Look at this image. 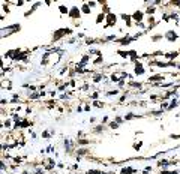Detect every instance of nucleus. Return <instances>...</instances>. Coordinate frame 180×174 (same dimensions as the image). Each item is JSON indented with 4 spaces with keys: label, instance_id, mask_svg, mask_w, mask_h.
I'll list each match as a JSON object with an SVG mask.
<instances>
[{
    "label": "nucleus",
    "instance_id": "obj_17",
    "mask_svg": "<svg viewBox=\"0 0 180 174\" xmlns=\"http://www.w3.org/2000/svg\"><path fill=\"white\" fill-rule=\"evenodd\" d=\"M39 6H42V2H35L33 5H32V8H30L29 11H26V12H24V18H29L30 15H33L35 11H36V9H38Z\"/></svg>",
    "mask_w": 180,
    "mask_h": 174
},
{
    "label": "nucleus",
    "instance_id": "obj_16",
    "mask_svg": "<svg viewBox=\"0 0 180 174\" xmlns=\"http://www.w3.org/2000/svg\"><path fill=\"white\" fill-rule=\"evenodd\" d=\"M120 93H122V90H120V89L114 87V89H110V90H105L104 96H105V98H117Z\"/></svg>",
    "mask_w": 180,
    "mask_h": 174
},
{
    "label": "nucleus",
    "instance_id": "obj_33",
    "mask_svg": "<svg viewBox=\"0 0 180 174\" xmlns=\"http://www.w3.org/2000/svg\"><path fill=\"white\" fill-rule=\"evenodd\" d=\"M87 54L89 56H102V51L99 50V48H89V51H87Z\"/></svg>",
    "mask_w": 180,
    "mask_h": 174
},
{
    "label": "nucleus",
    "instance_id": "obj_49",
    "mask_svg": "<svg viewBox=\"0 0 180 174\" xmlns=\"http://www.w3.org/2000/svg\"><path fill=\"white\" fill-rule=\"evenodd\" d=\"M104 171L102 170H89V171H86V174H102Z\"/></svg>",
    "mask_w": 180,
    "mask_h": 174
},
{
    "label": "nucleus",
    "instance_id": "obj_32",
    "mask_svg": "<svg viewBox=\"0 0 180 174\" xmlns=\"http://www.w3.org/2000/svg\"><path fill=\"white\" fill-rule=\"evenodd\" d=\"M105 20H107V15H105L104 12H99V14L96 15V21H95V23H96V24H102V23H105Z\"/></svg>",
    "mask_w": 180,
    "mask_h": 174
},
{
    "label": "nucleus",
    "instance_id": "obj_41",
    "mask_svg": "<svg viewBox=\"0 0 180 174\" xmlns=\"http://www.w3.org/2000/svg\"><path fill=\"white\" fill-rule=\"evenodd\" d=\"M112 120H114V122H116V123H119V125H120V126H122V125H123L125 122H126V120H125V117H123V116H119V114H117V116L114 117V119H112Z\"/></svg>",
    "mask_w": 180,
    "mask_h": 174
},
{
    "label": "nucleus",
    "instance_id": "obj_19",
    "mask_svg": "<svg viewBox=\"0 0 180 174\" xmlns=\"http://www.w3.org/2000/svg\"><path fill=\"white\" fill-rule=\"evenodd\" d=\"M105 129H107V126H105V125H102V123H98V125H95V126H93V131H92V134H93V135H102Z\"/></svg>",
    "mask_w": 180,
    "mask_h": 174
},
{
    "label": "nucleus",
    "instance_id": "obj_21",
    "mask_svg": "<svg viewBox=\"0 0 180 174\" xmlns=\"http://www.w3.org/2000/svg\"><path fill=\"white\" fill-rule=\"evenodd\" d=\"M140 54L135 51V50H129V62H132V63H137V62H140Z\"/></svg>",
    "mask_w": 180,
    "mask_h": 174
},
{
    "label": "nucleus",
    "instance_id": "obj_50",
    "mask_svg": "<svg viewBox=\"0 0 180 174\" xmlns=\"http://www.w3.org/2000/svg\"><path fill=\"white\" fill-rule=\"evenodd\" d=\"M24 111H26V116H29V114H32L33 108H32V107H26V108H24Z\"/></svg>",
    "mask_w": 180,
    "mask_h": 174
},
{
    "label": "nucleus",
    "instance_id": "obj_57",
    "mask_svg": "<svg viewBox=\"0 0 180 174\" xmlns=\"http://www.w3.org/2000/svg\"><path fill=\"white\" fill-rule=\"evenodd\" d=\"M56 110H57V111H59V113H63V111H65V108H63L62 105H59V107H57Z\"/></svg>",
    "mask_w": 180,
    "mask_h": 174
},
{
    "label": "nucleus",
    "instance_id": "obj_30",
    "mask_svg": "<svg viewBox=\"0 0 180 174\" xmlns=\"http://www.w3.org/2000/svg\"><path fill=\"white\" fill-rule=\"evenodd\" d=\"M9 5H11V2H5V0H2V12H3V15L6 14H9L11 9H9Z\"/></svg>",
    "mask_w": 180,
    "mask_h": 174
},
{
    "label": "nucleus",
    "instance_id": "obj_59",
    "mask_svg": "<svg viewBox=\"0 0 180 174\" xmlns=\"http://www.w3.org/2000/svg\"><path fill=\"white\" fill-rule=\"evenodd\" d=\"M177 98H179V99H180V90H179V95H177Z\"/></svg>",
    "mask_w": 180,
    "mask_h": 174
},
{
    "label": "nucleus",
    "instance_id": "obj_28",
    "mask_svg": "<svg viewBox=\"0 0 180 174\" xmlns=\"http://www.w3.org/2000/svg\"><path fill=\"white\" fill-rule=\"evenodd\" d=\"M90 140H87V138H80V140H77V146L78 147H89L90 146Z\"/></svg>",
    "mask_w": 180,
    "mask_h": 174
},
{
    "label": "nucleus",
    "instance_id": "obj_12",
    "mask_svg": "<svg viewBox=\"0 0 180 174\" xmlns=\"http://www.w3.org/2000/svg\"><path fill=\"white\" fill-rule=\"evenodd\" d=\"M146 74V68H144V65L141 63V62H137L134 65V75L135 77H141V75H144Z\"/></svg>",
    "mask_w": 180,
    "mask_h": 174
},
{
    "label": "nucleus",
    "instance_id": "obj_29",
    "mask_svg": "<svg viewBox=\"0 0 180 174\" xmlns=\"http://www.w3.org/2000/svg\"><path fill=\"white\" fill-rule=\"evenodd\" d=\"M101 65H104V54H102V56H98L96 59L92 60V66L96 68V66H101Z\"/></svg>",
    "mask_w": 180,
    "mask_h": 174
},
{
    "label": "nucleus",
    "instance_id": "obj_54",
    "mask_svg": "<svg viewBox=\"0 0 180 174\" xmlns=\"http://www.w3.org/2000/svg\"><path fill=\"white\" fill-rule=\"evenodd\" d=\"M96 122H98V117H90V125H96Z\"/></svg>",
    "mask_w": 180,
    "mask_h": 174
},
{
    "label": "nucleus",
    "instance_id": "obj_52",
    "mask_svg": "<svg viewBox=\"0 0 180 174\" xmlns=\"http://www.w3.org/2000/svg\"><path fill=\"white\" fill-rule=\"evenodd\" d=\"M90 110H92V104L89 102V104H86V105H84V111H86V113H89Z\"/></svg>",
    "mask_w": 180,
    "mask_h": 174
},
{
    "label": "nucleus",
    "instance_id": "obj_2",
    "mask_svg": "<svg viewBox=\"0 0 180 174\" xmlns=\"http://www.w3.org/2000/svg\"><path fill=\"white\" fill-rule=\"evenodd\" d=\"M20 30H21V24L12 23V24H9V26H6V27H2V38L5 39V38H8V36L15 35V33L20 32Z\"/></svg>",
    "mask_w": 180,
    "mask_h": 174
},
{
    "label": "nucleus",
    "instance_id": "obj_40",
    "mask_svg": "<svg viewBox=\"0 0 180 174\" xmlns=\"http://www.w3.org/2000/svg\"><path fill=\"white\" fill-rule=\"evenodd\" d=\"M107 128H108V129H111V131H116V129H119V128H120V125H119V123H116L114 120H111V122L108 123V126H107Z\"/></svg>",
    "mask_w": 180,
    "mask_h": 174
},
{
    "label": "nucleus",
    "instance_id": "obj_26",
    "mask_svg": "<svg viewBox=\"0 0 180 174\" xmlns=\"http://www.w3.org/2000/svg\"><path fill=\"white\" fill-rule=\"evenodd\" d=\"M180 104V99L179 98H173L171 101H170V107H168V111H173V110H176Z\"/></svg>",
    "mask_w": 180,
    "mask_h": 174
},
{
    "label": "nucleus",
    "instance_id": "obj_55",
    "mask_svg": "<svg viewBox=\"0 0 180 174\" xmlns=\"http://www.w3.org/2000/svg\"><path fill=\"white\" fill-rule=\"evenodd\" d=\"M75 111H77V113H83V111H84V108H83L81 105H78V107L75 108Z\"/></svg>",
    "mask_w": 180,
    "mask_h": 174
},
{
    "label": "nucleus",
    "instance_id": "obj_22",
    "mask_svg": "<svg viewBox=\"0 0 180 174\" xmlns=\"http://www.w3.org/2000/svg\"><path fill=\"white\" fill-rule=\"evenodd\" d=\"M32 126H33V122H32L30 119H27V117H24L22 122L20 123V129H27V128L30 129Z\"/></svg>",
    "mask_w": 180,
    "mask_h": 174
},
{
    "label": "nucleus",
    "instance_id": "obj_4",
    "mask_svg": "<svg viewBox=\"0 0 180 174\" xmlns=\"http://www.w3.org/2000/svg\"><path fill=\"white\" fill-rule=\"evenodd\" d=\"M137 39H135L134 35H131V33H126V35H122L120 38H117V41H116V44H119L120 47H129L132 42H135Z\"/></svg>",
    "mask_w": 180,
    "mask_h": 174
},
{
    "label": "nucleus",
    "instance_id": "obj_9",
    "mask_svg": "<svg viewBox=\"0 0 180 174\" xmlns=\"http://www.w3.org/2000/svg\"><path fill=\"white\" fill-rule=\"evenodd\" d=\"M144 18H146V12L143 11V9H137V11L132 12V20H134V24L144 23Z\"/></svg>",
    "mask_w": 180,
    "mask_h": 174
},
{
    "label": "nucleus",
    "instance_id": "obj_51",
    "mask_svg": "<svg viewBox=\"0 0 180 174\" xmlns=\"http://www.w3.org/2000/svg\"><path fill=\"white\" fill-rule=\"evenodd\" d=\"M87 3H89V6L92 8V9H93V8H96V6H99V5H98V2H87Z\"/></svg>",
    "mask_w": 180,
    "mask_h": 174
},
{
    "label": "nucleus",
    "instance_id": "obj_8",
    "mask_svg": "<svg viewBox=\"0 0 180 174\" xmlns=\"http://www.w3.org/2000/svg\"><path fill=\"white\" fill-rule=\"evenodd\" d=\"M81 15H83V14H81V9H80L78 6H75V5H74V6L71 8V11H69V15H68V17H69L72 21H78L80 23Z\"/></svg>",
    "mask_w": 180,
    "mask_h": 174
},
{
    "label": "nucleus",
    "instance_id": "obj_43",
    "mask_svg": "<svg viewBox=\"0 0 180 174\" xmlns=\"http://www.w3.org/2000/svg\"><path fill=\"white\" fill-rule=\"evenodd\" d=\"M0 170H2V174L9 170V165H8V164H5V159H3V158H2V164H0Z\"/></svg>",
    "mask_w": 180,
    "mask_h": 174
},
{
    "label": "nucleus",
    "instance_id": "obj_42",
    "mask_svg": "<svg viewBox=\"0 0 180 174\" xmlns=\"http://www.w3.org/2000/svg\"><path fill=\"white\" fill-rule=\"evenodd\" d=\"M162 39H164V35H161V33H159V35L150 36V41H152V42H159V41H162Z\"/></svg>",
    "mask_w": 180,
    "mask_h": 174
},
{
    "label": "nucleus",
    "instance_id": "obj_53",
    "mask_svg": "<svg viewBox=\"0 0 180 174\" xmlns=\"http://www.w3.org/2000/svg\"><path fill=\"white\" fill-rule=\"evenodd\" d=\"M170 138L171 140H180V134H171Z\"/></svg>",
    "mask_w": 180,
    "mask_h": 174
},
{
    "label": "nucleus",
    "instance_id": "obj_6",
    "mask_svg": "<svg viewBox=\"0 0 180 174\" xmlns=\"http://www.w3.org/2000/svg\"><path fill=\"white\" fill-rule=\"evenodd\" d=\"M164 39L168 41L170 44H174V42H177V41L180 39V36L174 29H170V30H167V32L164 33Z\"/></svg>",
    "mask_w": 180,
    "mask_h": 174
},
{
    "label": "nucleus",
    "instance_id": "obj_23",
    "mask_svg": "<svg viewBox=\"0 0 180 174\" xmlns=\"http://www.w3.org/2000/svg\"><path fill=\"white\" fill-rule=\"evenodd\" d=\"M39 99H42V95H41V92L27 93V101H39Z\"/></svg>",
    "mask_w": 180,
    "mask_h": 174
},
{
    "label": "nucleus",
    "instance_id": "obj_58",
    "mask_svg": "<svg viewBox=\"0 0 180 174\" xmlns=\"http://www.w3.org/2000/svg\"><path fill=\"white\" fill-rule=\"evenodd\" d=\"M57 168H59V170H63V168H65V165H63L62 162H59L57 164Z\"/></svg>",
    "mask_w": 180,
    "mask_h": 174
},
{
    "label": "nucleus",
    "instance_id": "obj_24",
    "mask_svg": "<svg viewBox=\"0 0 180 174\" xmlns=\"http://www.w3.org/2000/svg\"><path fill=\"white\" fill-rule=\"evenodd\" d=\"M80 9H81V14H83V15H90V14H92V8L89 6L87 2H83Z\"/></svg>",
    "mask_w": 180,
    "mask_h": 174
},
{
    "label": "nucleus",
    "instance_id": "obj_10",
    "mask_svg": "<svg viewBox=\"0 0 180 174\" xmlns=\"http://www.w3.org/2000/svg\"><path fill=\"white\" fill-rule=\"evenodd\" d=\"M168 75V72L167 74H164V72H159V74H155V75H150L149 78H147V81L146 83H149V84H158V81H162L165 77Z\"/></svg>",
    "mask_w": 180,
    "mask_h": 174
},
{
    "label": "nucleus",
    "instance_id": "obj_48",
    "mask_svg": "<svg viewBox=\"0 0 180 174\" xmlns=\"http://www.w3.org/2000/svg\"><path fill=\"white\" fill-rule=\"evenodd\" d=\"M57 89H54V90H50V92H48V96H51V98H53V99H56L57 98Z\"/></svg>",
    "mask_w": 180,
    "mask_h": 174
},
{
    "label": "nucleus",
    "instance_id": "obj_5",
    "mask_svg": "<svg viewBox=\"0 0 180 174\" xmlns=\"http://www.w3.org/2000/svg\"><path fill=\"white\" fill-rule=\"evenodd\" d=\"M117 20H119V15L114 14V12H110V14L107 15V20H105V24L102 26V29L105 30V29H110V27H116Z\"/></svg>",
    "mask_w": 180,
    "mask_h": 174
},
{
    "label": "nucleus",
    "instance_id": "obj_1",
    "mask_svg": "<svg viewBox=\"0 0 180 174\" xmlns=\"http://www.w3.org/2000/svg\"><path fill=\"white\" fill-rule=\"evenodd\" d=\"M74 33V29H71V27H62V29H57L54 30V33H53V38H51V42L53 44H56L59 42L60 39H63L65 36H69Z\"/></svg>",
    "mask_w": 180,
    "mask_h": 174
},
{
    "label": "nucleus",
    "instance_id": "obj_15",
    "mask_svg": "<svg viewBox=\"0 0 180 174\" xmlns=\"http://www.w3.org/2000/svg\"><path fill=\"white\" fill-rule=\"evenodd\" d=\"M51 56H53V53H50L48 50H45V53L42 54V57H41V66H47V65H50V62H51Z\"/></svg>",
    "mask_w": 180,
    "mask_h": 174
},
{
    "label": "nucleus",
    "instance_id": "obj_25",
    "mask_svg": "<svg viewBox=\"0 0 180 174\" xmlns=\"http://www.w3.org/2000/svg\"><path fill=\"white\" fill-rule=\"evenodd\" d=\"M75 155H77L78 158H84V156H87V155H90V153H89V147H78Z\"/></svg>",
    "mask_w": 180,
    "mask_h": 174
},
{
    "label": "nucleus",
    "instance_id": "obj_11",
    "mask_svg": "<svg viewBox=\"0 0 180 174\" xmlns=\"http://www.w3.org/2000/svg\"><path fill=\"white\" fill-rule=\"evenodd\" d=\"M119 18L122 20L125 23V26L128 27V29H131L132 26H134V20H132V14H126V12H122L120 15H119Z\"/></svg>",
    "mask_w": 180,
    "mask_h": 174
},
{
    "label": "nucleus",
    "instance_id": "obj_20",
    "mask_svg": "<svg viewBox=\"0 0 180 174\" xmlns=\"http://www.w3.org/2000/svg\"><path fill=\"white\" fill-rule=\"evenodd\" d=\"M84 44H86V45H98V44H101V38H92V36H87V38L84 39Z\"/></svg>",
    "mask_w": 180,
    "mask_h": 174
},
{
    "label": "nucleus",
    "instance_id": "obj_46",
    "mask_svg": "<svg viewBox=\"0 0 180 174\" xmlns=\"http://www.w3.org/2000/svg\"><path fill=\"white\" fill-rule=\"evenodd\" d=\"M110 122H111V120H110V117L108 116H104L101 119V123L102 125H105V126H108V123H110Z\"/></svg>",
    "mask_w": 180,
    "mask_h": 174
},
{
    "label": "nucleus",
    "instance_id": "obj_47",
    "mask_svg": "<svg viewBox=\"0 0 180 174\" xmlns=\"http://www.w3.org/2000/svg\"><path fill=\"white\" fill-rule=\"evenodd\" d=\"M11 5H15V6H18V8H21L26 5V2H22V0H18V2H11Z\"/></svg>",
    "mask_w": 180,
    "mask_h": 174
},
{
    "label": "nucleus",
    "instance_id": "obj_27",
    "mask_svg": "<svg viewBox=\"0 0 180 174\" xmlns=\"http://www.w3.org/2000/svg\"><path fill=\"white\" fill-rule=\"evenodd\" d=\"M143 83H140V81H129L128 83V87L129 89H138V90H141L143 89Z\"/></svg>",
    "mask_w": 180,
    "mask_h": 174
},
{
    "label": "nucleus",
    "instance_id": "obj_60",
    "mask_svg": "<svg viewBox=\"0 0 180 174\" xmlns=\"http://www.w3.org/2000/svg\"><path fill=\"white\" fill-rule=\"evenodd\" d=\"M179 173H180V170H179Z\"/></svg>",
    "mask_w": 180,
    "mask_h": 174
},
{
    "label": "nucleus",
    "instance_id": "obj_31",
    "mask_svg": "<svg viewBox=\"0 0 180 174\" xmlns=\"http://www.w3.org/2000/svg\"><path fill=\"white\" fill-rule=\"evenodd\" d=\"M116 54L120 56L122 59H129V50H120V48H119V50L116 51Z\"/></svg>",
    "mask_w": 180,
    "mask_h": 174
},
{
    "label": "nucleus",
    "instance_id": "obj_38",
    "mask_svg": "<svg viewBox=\"0 0 180 174\" xmlns=\"http://www.w3.org/2000/svg\"><path fill=\"white\" fill-rule=\"evenodd\" d=\"M69 66H68V65H63V66H62V68H60V71H59V75H60V77H63V75H65V74H69Z\"/></svg>",
    "mask_w": 180,
    "mask_h": 174
},
{
    "label": "nucleus",
    "instance_id": "obj_18",
    "mask_svg": "<svg viewBox=\"0 0 180 174\" xmlns=\"http://www.w3.org/2000/svg\"><path fill=\"white\" fill-rule=\"evenodd\" d=\"M140 171L137 170V168H134V167H129V165H126V167H122L120 168V171H119V174H138Z\"/></svg>",
    "mask_w": 180,
    "mask_h": 174
},
{
    "label": "nucleus",
    "instance_id": "obj_56",
    "mask_svg": "<svg viewBox=\"0 0 180 174\" xmlns=\"http://www.w3.org/2000/svg\"><path fill=\"white\" fill-rule=\"evenodd\" d=\"M71 170H72V171H77V170H78V164H74V165L71 167Z\"/></svg>",
    "mask_w": 180,
    "mask_h": 174
},
{
    "label": "nucleus",
    "instance_id": "obj_3",
    "mask_svg": "<svg viewBox=\"0 0 180 174\" xmlns=\"http://www.w3.org/2000/svg\"><path fill=\"white\" fill-rule=\"evenodd\" d=\"M63 147H65V153L66 155H74V153H77V149H78L77 141H74L71 138L63 140Z\"/></svg>",
    "mask_w": 180,
    "mask_h": 174
},
{
    "label": "nucleus",
    "instance_id": "obj_7",
    "mask_svg": "<svg viewBox=\"0 0 180 174\" xmlns=\"http://www.w3.org/2000/svg\"><path fill=\"white\" fill-rule=\"evenodd\" d=\"M176 164H177V161H173V159H158L156 168H159V170H168V167L176 165Z\"/></svg>",
    "mask_w": 180,
    "mask_h": 174
},
{
    "label": "nucleus",
    "instance_id": "obj_45",
    "mask_svg": "<svg viewBox=\"0 0 180 174\" xmlns=\"http://www.w3.org/2000/svg\"><path fill=\"white\" fill-rule=\"evenodd\" d=\"M41 137H42V138H51V137H53V134H51V132H48V131H42V132H41Z\"/></svg>",
    "mask_w": 180,
    "mask_h": 174
},
{
    "label": "nucleus",
    "instance_id": "obj_44",
    "mask_svg": "<svg viewBox=\"0 0 180 174\" xmlns=\"http://www.w3.org/2000/svg\"><path fill=\"white\" fill-rule=\"evenodd\" d=\"M77 41H78V38H77V36H71V38H68L66 39V44L68 45H72V44H75Z\"/></svg>",
    "mask_w": 180,
    "mask_h": 174
},
{
    "label": "nucleus",
    "instance_id": "obj_39",
    "mask_svg": "<svg viewBox=\"0 0 180 174\" xmlns=\"http://www.w3.org/2000/svg\"><path fill=\"white\" fill-rule=\"evenodd\" d=\"M164 113H165V111L159 108V110H155V111H150L149 114H150V116H153V117H161L162 114H164Z\"/></svg>",
    "mask_w": 180,
    "mask_h": 174
},
{
    "label": "nucleus",
    "instance_id": "obj_37",
    "mask_svg": "<svg viewBox=\"0 0 180 174\" xmlns=\"http://www.w3.org/2000/svg\"><path fill=\"white\" fill-rule=\"evenodd\" d=\"M90 104H92V107H95V108H104V107H105V102L101 101V99H98V101H92Z\"/></svg>",
    "mask_w": 180,
    "mask_h": 174
},
{
    "label": "nucleus",
    "instance_id": "obj_14",
    "mask_svg": "<svg viewBox=\"0 0 180 174\" xmlns=\"http://www.w3.org/2000/svg\"><path fill=\"white\" fill-rule=\"evenodd\" d=\"M105 78H107V77L104 75V72L99 71V72H93V74H92V80H90V81L96 84V83H101L102 80H105Z\"/></svg>",
    "mask_w": 180,
    "mask_h": 174
},
{
    "label": "nucleus",
    "instance_id": "obj_13",
    "mask_svg": "<svg viewBox=\"0 0 180 174\" xmlns=\"http://www.w3.org/2000/svg\"><path fill=\"white\" fill-rule=\"evenodd\" d=\"M2 129H6V131L12 132V129H14V120H12L11 117H6V119L2 120Z\"/></svg>",
    "mask_w": 180,
    "mask_h": 174
},
{
    "label": "nucleus",
    "instance_id": "obj_34",
    "mask_svg": "<svg viewBox=\"0 0 180 174\" xmlns=\"http://www.w3.org/2000/svg\"><path fill=\"white\" fill-rule=\"evenodd\" d=\"M123 117H125V120H126V122H129V120L138 119V117H141V116H138V114H135V113H132V111H129V113H126Z\"/></svg>",
    "mask_w": 180,
    "mask_h": 174
},
{
    "label": "nucleus",
    "instance_id": "obj_35",
    "mask_svg": "<svg viewBox=\"0 0 180 174\" xmlns=\"http://www.w3.org/2000/svg\"><path fill=\"white\" fill-rule=\"evenodd\" d=\"M69 11H71V8H68L65 5H59V12H60V15H69Z\"/></svg>",
    "mask_w": 180,
    "mask_h": 174
},
{
    "label": "nucleus",
    "instance_id": "obj_36",
    "mask_svg": "<svg viewBox=\"0 0 180 174\" xmlns=\"http://www.w3.org/2000/svg\"><path fill=\"white\" fill-rule=\"evenodd\" d=\"M143 144H144V143L140 141V140H138V141H134V143H132V149H134L135 152H140L143 149Z\"/></svg>",
    "mask_w": 180,
    "mask_h": 174
}]
</instances>
